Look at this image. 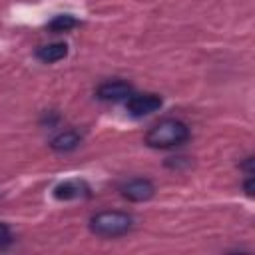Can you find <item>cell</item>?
Here are the masks:
<instances>
[{"instance_id": "11", "label": "cell", "mask_w": 255, "mask_h": 255, "mask_svg": "<svg viewBox=\"0 0 255 255\" xmlns=\"http://www.w3.org/2000/svg\"><path fill=\"white\" fill-rule=\"evenodd\" d=\"M245 193H247L249 197H253V175H249L247 181H245Z\"/></svg>"}, {"instance_id": "9", "label": "cell", "mask_w": 255, "mask_h": 255, "mask_svg": "<svg viewBox=\"0 0 255 255\" xmlns=\"http://www.w3.org/2000/svg\"><path fill=\"white\" fill-rule=\"evenodd\" d=\"M76 26H78V20H76L74 16H70V14H60V16H56L54 20H50L48 30H50L52 34H62V32H70V30L76 28Z\"/></svg>"}, {"instance_id": "5", "label": "cell", "mask_w": 255, "mask_h": 255, "mask_svg": "<svg viewBox=\"0 0 255 255\" xmlns=\"http://www.w3.org/2000/svg\"><path fill=\"white\" fill-rule=\"evenodd\" d=\"M131 94H133V88L126 80H108L100 84L96 90V96L102 102H122V100H128Z\"/></svg>"}, {"instance_id": "6", "label": "cell", "mask_w": 255, "mask_h": 255, "mask_svg": "<svg viewBox=\"0 0 255 255\" xmlns=\"http://www.w3.org/2000/svg\"><path fill=\"white\" fill-rule=\"evenodd\" d=\"M90 195V185L84 179H66L54 187V197L60 201L84 199Z\"/></svg>"}, {"instance_id": "1", "label": "cell", "mask_w": 255, "mask_h": 255, "mask_svg": "<svg viewBox=\"0 0 255 255\" xmlns=\"http://www.w3.org/2000/svg\"><path fill=\"white\" fill-rule=\"evenodd\" d=\"M189 139V128L181 120H161L153 124L145 133V143L153 149H169L185 143Z\"/></svg>"}, {"instance_id": "4", "label": "cell", "mask_w": 255, "mask_h": 255, "mask_svg": "<svg viewBox=\"0 0 255 255\" xmlns=\"http://www.w3.org/2000/svg\"><path fill=\"white\" fill-rule=\"evenodd\" d=\"M122 195L129 201H135V203H141V201H147L153 197L155 193V185L147 179V177H133V179H128L122 187H120Z\"/></svg>"}, {"instance_id": "3", "label": "cell", "mask_w": 255, "mask_h": 255, "mask_svg": "<svg viewBox=\"0 0 255 255\" xmlns=\"http://www.w3.org/2000/svg\"><path fill=\"white\" fill-rule=\"evenodd\" d=\"M163 100L157 94H131L126 100V110L131 118H143L161 108Z\"/></svg>"}, {"instance_id": "2", "label": "cell", "mask_w": 255, "mask_h": 255, "mask_svg": "<svg viewBox=\"0 0 255 255\" xmlns=\"http://www.w3.org/2000/svg\"><path fill=\"white\" fill-rule=\"evenodd\" d=\"M133 227L131 215L126 211H100L90 219V229L98 237H122Z\"/></svg>"}, {"instance_id": "7", "label": "cell", "mask_w": 255, "mask_h": 255, "mask_svg": "<svg viewBox=\"0 0 255 255\" xmlns=\"http://www.w3.org/2000/svg\"><path fill=\"white\" fill-rule=\"evenodd\" d=\"M66 56H68V44L66 42H50V44H44V46L36 48V58L44 64L60 62Z\"/></svg>"}, {"instance_id": "10", "label": "cell", "mask_w": 255, "mask_h": 255, "mask_svg": "<svg viewBox=\"0 0 255 255\" xmlns=\"http://www.w3.org/2000/svg\"><path fill=\"white\" fill-rule=\"evenodd\" d=\"M12 243V231L6 223H0V247H6Z\"/></svg>"}, {"instance_id": "8", "label": "cell", "mask_w": 255, "mask_h": 255, "mask_svg": "<svg viewBox=\"0 0 255 255\" xmlns=\"http://www.w3.org/2000/svg\"><path fill=\"white\" fill-rule=\"evenodd\" d=\"M80 143H82V135L74 129H66V131H60L58 135L52 137L50 147L58 153H68V151H74Z\"/></svg>"}]
</instances>
